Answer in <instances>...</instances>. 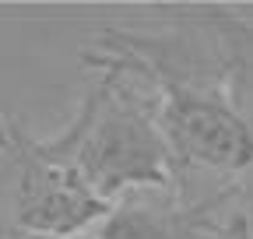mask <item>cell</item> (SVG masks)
<instances>
[{
	"label": "cell",
	"mask_w": 253,
	"mask_h": 239,
	"mask_svg": "<svg viewBox=\"0 0 253 239\" xmlns=\"http://www.w3.org/2000/svg\"><path fill=\"white\" fill-rule=\"evenodd\" d=\"M28 239H63V236H28Z\"/></svg>",
	"instance_id": "5"
},
{
	"label": "cell",
	"mask_w": 253,
	"mask_h": 239,
	"mask_svg": "<svg viewBox=\"0 0 253 239\" xmlns=\"http://www.w3.org/2000/svg\"><path fill=\"white\" fill-rule=\"evenodd\" d=\"M155 162H158V144L130 116L109 120L102 137L95 141V169H99V176H106L109 183H120L123 176L158 179Z\"/></svg>",
	"instance_id": "2"
},
{
	"label": "cell",
	"mask_w": 253,
	"mask_h": 239,
	"mask_svg": "<svg viewBox=\"0 0 253 239\" xmlns=\"http://www.w3.org/2000/svg\"><path fill=\"white\" fill-rule=\"evenodd\" d=\"M102 239H190L186 218H158L141 207H123L106 225Z\"/></svg>",
	"instance_id": "3"
},
{
	"label": "cell",
	"mask_w": 253,
	"mask_h": 239,
	"mask_svg": "<svg viewBox=\"0 0 253 239\" xmlns=\"http://www.w3.org/2000/svg\"><path fill=\"white\" fill-rule=\"evenodd\" d=\"M169 120L179 148L194 159H208L214 165H243L253 159V141L246 127L208 99L176 95V109Z\"/></svg>",
	"instance_id": "1"
},
{
	"label": "cell",
	"mask_w": 253,
	"mask_h": 239,
	"mask_svg": "<svg viewBox=\"0 0 253 239\" xmlns=\"http://www.w3.org/2000/svg\"><path fill=\"white\" fill-rule=\"evenodd\" d=\"M232 239H250V236H246V225H243V222H236V229H232Z\"/></svg>",
	"instance_id": "4"
}]
</instances>
